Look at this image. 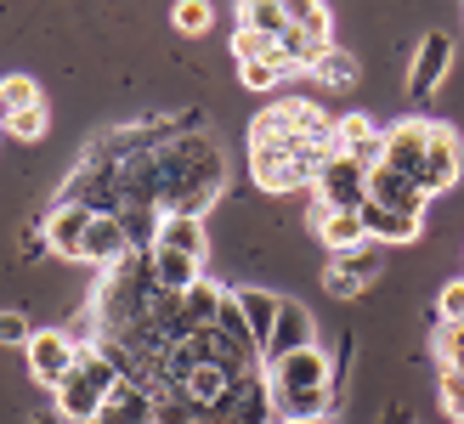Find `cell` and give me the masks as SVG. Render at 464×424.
<instances>
[{
    "mask_svg": "<svg viewBox=\"0 0 464 424\" xmlns=\"http://www.w3.org/2000/svg\"><path fill=\"white\" fill-rule=\"evenodd\" d=\"M153 164H159V209H165V216H198L204 221V209H210L227 187V164H221V148H216L210 130L159 141Z\"/></svg>",
    "mask_w": 464,
    "mask_h": 424,
    "instance_id": "6da1fadb",
    "label": "cell"
},
{
    "mask_svg": "<svg viewBox=\"0 0 464 424\" xmlns=\"http://www.w3.org/2000/svg\"><path fill=\"white\" fill-rule=\"evenodd\" d=\"M113 385H120V368H113L97 345H80L74 368L57 380V419L68 424H91L102 413V402L113 396Z\"/></svg>",
    "mask_w": 464,
    "mask_h": 424,
    "instance_id": "7a4b0ae2",
    "label": "cell"
},
{
    "mask_svg": "<svg viewBox=\"0 0 464 424\" xmlns=\"http://www.w3.org/2000/svg\"><path fill=\"white\" fill-rule=\"evenodd\" d=\"M385 272V244H357V249H340V255H329V266H323V283H329V294H340V300H352V294H362V289H374V277Z\"/></svg>",
    "mask_w": 464,
    "mask_h": 424,
    "instance_id": "3957f363",
    "label": "cell"
},
{
    "mask_svg": "<svg viewBox=\"0 0 464 424\" xmlns=\"http://www.w3.org/2000/svg\"><path fill=\"white\" fill-rule=\"evenodd\" d=\"M23 351H29V373H34V380L45 390H57V380L80 357V340H74V328H34V340Z\"/></svg>",
    "mask_w": 464,
    "mask_h": 424,
    "instance_id": "277c9868",
    "label": "cell"
},
{
    "mask_svg": "<svg viewBox=\"0 0 464 424\" xmlns=\"http://www.w3.org/2000/svg\"><path fill=\"white\" fill-rule=\"evenodd\" d=\"M317 198L329 204V209H362L368 204V164H357V159H345L340 148H334V159L317 170Z\"/></svg>",
    "mask_w": 464,
    "mask_h": 424,
    "instance_id": "5b68a950",
    "label": "cell"
},
{
    "mask_svg": "<svg viewBox=\"0 0 464 424\" xmlns=\"http://www.w3.org/2000/svg\"><path fill=\"white\" fill-rule=\"evenodd\" d=\"M266 402H272V424H312V419H329L334 413V385L289 390V385H272L266 380Z\"/></svg>",
    "mask_w": 464,
    "mask_h": 424,
    "instance_id": "8992f818",
    "label": "cell"
},
{
    "mask_svg": "<svg viewBox=\"0 0 464 424\" xmlns=\"http://www.w3.org/2000/svg\"><path fill=\"white\" fill-rule=\"evenodd\" d=\"M306 345H317V323H312V312H306L300 300H277V323H272V334H266V345H261V357L277 362V357H289V351H306Z\"/></svg>",
    "mask_w": 464,
    "mask_h": 424,
    "instance_id": "52a82bcc",
    "label": "cell"
},
{
    "mask_svg": "<svg viewBox=\"0 0 464 424\" xmlns=\"http://www.w3.org/2000/svg\"><path fill=\"white\" fill-rule=\"evenodd\" d=\"M459 164H464V153H459V136H453V125H430L425 170H420V187H425V198L448 193V187L459 181Z\"/></svg>",
    "mask_w": 464,
    "mask_h": 424,
    "instance_id": "ba28073f",
    "label": "cell"
},
{
    "mask_svg": "<svg viewBox=\"0 0 464 424\" xmlns=\"http://www.w3.org/2000/svg\"><path fill=\"white\" fill-rule=\"evenodd\" d=\"M448 68H453V40L448 34H425L420 52H413V68H408V97L425 102L430 91L448 80Z\"/></svg>",
    "mask_w": 464,
    "mask_h": 424,
    "instance_id": "9c48e42d",
    "label": "cell"
},
{
    "mask_svg": "<svg viewBox=\"0 0 464 424\" xmlns=\"http://www.w3.org/2000/svg\"><path fill=\"white\" fill-rule=\"evenodd\" d=\"M425 148H430V125H425V120H397V125L385 130V159H380V164H391V170H402V176L420 181Z\"/></svg>",
    "mask_w": 464,
    "mask_h": 424,
    "instance_id": "30bf717a",
    "label": "cell"
},
{
    "mask_svg": "<svg viewBox=\"0 0 464 424\" xmlns=\"http://www.w3.org/2000/svg\"><path fill=\"white\" fill-rule=\"evenodd\" d=\"M249 176L261 193H295V187H312V176L295 164L289 148H249Z\"/></svg>",
    "mask_w": 464,
    "mask_h": 424,
    "instance_id": "8fae6325",
    "label": "cell"
},
{
    "mask_svg": "<svg viewBox=\"0 0 464 424\" xmlns=\"http://www.w3.org/2000/svg\"><path fill=\"white\" fill-rule=\"evenodd\" d=\"M266 380H272V385H289V390H317V385H329V351H323V345L289 351V357L266 362Z\"/></svg>",
    "mask_w": 464,
    "mask_h": 424,
    "instance_id": "7c38bea8",
    "label": "cell"
},
{
    "mask_svg": "<svg viewBox=\"0 0 464 424\" xmlns=\"http://www.w3.org/2000/svg\"><path fill=\"white\" fill-rule=\"evenodd\" d=\"M125 255H130V238H125L120 216H91L85 238H80V261L97 266V272H108V266H120Z\"/></svg>",
    "mask_w": 464,
    "mask_h": 424,
    "instance_id": "4fadbf2b",
    "label": "cell"
},
{
    "mask_svg": "<svg viewBox=\"0 0 464 424\" xmlns=\"http://www.w3.org/2000/svg\"><path fill=\"white\" fill-rule=\"evenodd\" d=\"M368 198L385 204V209H408V216H425V187L402 176V170H391V164H374L368 170Z\"/></svg>",
    "mask_w": 464,
    "mask_h": 424,
    "instance_id": "5bb4252c",
    "label": "cell"
},
{
    "mask_svg": "<svg viewBox=\"0 0 464 424\" xmlns=\"http://www.w3.org/2000/svg\"><path fill=\"white\" fill-rule=\"evenodd\" d=\"M40 226H45V249L63 255V261H80V238L91 226V209L85 204H52V216H45Z\"/></svg>",
    "mask_w": 464,
    "mask_h": 424,
    "instance_id": "9a60e30c",
    "label": "cell"
},
{
    "mask_svg": "<svg viewBox=\"0 0 464 424\" xmlns=\"http://www.w3.org/2000/svg\"><path fill=\"white\" fill-rule=\"evenodd\" d=\"M312 232H317L323 244H329V255L368 244V232H362V216H357V209H329L323 198L312 204Z\"/></svg>",
    "mask_w": 464,
    "mask_h": 424,
    "instance_id": "2e32d148",
    "label": "cell"
},
{
    "mask_svg": "<svg viewBox=\"0 0 464 424\" xmlns=\"http://www.w3.org/2000/svg\"><path fill=\"white\" fill-rule=\"evenodd\" d=\"M357 216H362V232H368L374 244H413V238H420V226H425V216H408V209H385V204H374V198H368Z\"/></svg>",
    "mask_w": 464,
    "mask_h": 424,
    "instance_id": "e0dca14e",
    "label": "cell"
},
{
    "mask_svg": "<svg viewBox=\"0 0 464 424\" xmlns=\"http://www.w3.org/2000/svg\"><path fill=\"white\" fill-rule=\"evenodd\" d=\"M334 148H340L345 159H357V164H368V170H374V164L385 159V130H374L362 113H345V120L334 125Z\"/></svg>",
    "mask_w": 464,
    "mask_h": 424,
    "instance_id": "ac0fdd59",
    "label": "cell"
},
{
    "mask_svg": "<svg viewBox=\"0 0 464 424\" xmlns=\"http://www.w3.org/2000/svg\"><path fill=\"white\" fill-rule=\"evenodd\" d=\"M153 277L165 294H181L204 277V255H181V249H153Z\"/></svg>",
    "mask_w": 464,
    "mask_h": 424,
    "instance_id": "d6986e66",
    "label": "cell"
},
{
    "mask_svg": "<svg viewBox=\"0 0 464 424\" xmlns=\"http://www.w3.org/2000/svg\"><path fill=\"white\" fill-rule=\"evenodd\" d=\"M221 300H227V289H221L216 277H198L193 289H181V317H188V328H193V334H198V328H216Z\"/></svg>",
    "mask_w": 464,
    "mask_h": 424,
    "instance_id": "ffe728a7",
    "label": "cell"
},
{
    "mask_svg": "<svg viewBox=\"0 0 464 424\" xmlns=\"http://www.w3.org/2000/svg\"><path fill=\"white\" fill-rule=\"evenodd\" d=\"M232 294H238V312H244V323H249V334L266 345L272 323H277V300H284V294H272V289H232Z\"/></svg>",
    "mask_w": 464,
    "mask_h": 424,
    "instance_id": "44dd1931",
    "label": "cell"
},
{
    "mask_svg": "<svg viewBox=\"0 0 464 424\" xmlns=\"http://www.w3.org/2000/svg\"><path fill=\"white\" fill-rule=\"evenodd\" d=\"M204 221L198 216H165L159 221V244L153 249H181V255H204Z\"/></svg>",
    "mask_w": 464,
    "mask_h": 424,
    "instance_id": "7402d4cb",
    "label": "cell"
},
{
    "mask_svg": "<svg viewBox=\"0 0 464 424\" xmlns=\"http://www.w3.org/2000/svg\"><path fill=\"white\" fill-rule=\"evenodd\" d=\"M159 221H165V209H153V204H125L120 209V226H125L130 249H153L159 244Z\"/></svg>",
    "mask_w": 464,
    "mask_h": 424,
    "instance_id": "603a6c76",
    "label": "cell"
},
{
    "mask_svg": "<svg viewBox=\"0 0 464 424\" xmlns=\"http://www.w3.org/2000/svg\"><path fill=\"white\" fill-rule=\"evenodd\" d=\"M40 102L45 97H40V85L29 74H6V80H0V125L17 120V113H29V108H40Z\"/></svg>",
    "mask_w": 464,
    "mask_h": 424,
    "instance_id": "cb8c5ba5",
    "label": "cell"
},
{
    "mask_svg": "<svg viewBox=\"0 0 464 424\" xmlns=\"http://www.w3.org/2000/svg\"><path fill=\"white\" fill-rule=\"evenodd\" d=\"M238 29H255V34H284L289 29V17H284V6L277 0H238Z\"/></svg>",
    "mask_w": 464,
    "mask_h": 424,
    "instance_id": "d4e9b609",
    "label": "cell"
},
{
    "mask_svg": "<svg viewBox=\"0 0 464 424\" xmlns=\"http://www.w3.org/2000/svg\"><path fill=\"white\" fill-rule=\"evenodd\" d=\"M289 80V63L284 57H255V63H238V85L244 91H277V85H284Z\"/></svg>",
    "mask_w": 464,
    "mask_h": 424,
    "instance_id": "484cf974",
    "label": "cell"
},
{
    "mask_svg": "<svg viewBox=\"0 0 464 424\" xmlns=\"http://www.w3.org/2000/svg\"><path fill=\"white\" fill-rule=\"evenodd\" d=\"M312 74H317L323 85H357V57L340 52V45H329V52L312 63Z\"/></svg>",
    "mask_w": 464,
    "mask_h": 424,
    "instance_id": "4316f807",
    "label": "cell"
},
{
    "mask_svg": "<svg viewBox=\"0 0 464 424\" xmlns=\"http://www.w3.org/2000/svg\"><path fill=\"white\" fill-rule=\"evenodd\" d=\"M289 17V29H306V34H323L329 40V12H323V0H277Z\"/></svg>",
    "mask_w": 464,
    "mask_h": 424,
    "instance_id": "83f0119b",
    "label": "cell"
},
{
    "mask_svg": "<svg viewBox=\"0 0 464 424\" xmlns=\"http://www.w3.org/2000/svg\"><path fill=\"white\" fill-rule=\"evenodd\" d=\"M210 0H176V6H170V23H176V29L181 34H204V29H210Z\"/></svg>",
    "mask_w": 464,
    "mask_h": 424,
    "instance_id": "f1b7e54d",
    "label": "cell"
},
{
    "mask_svg": "<svg viewBox=\"0 0 464 424\" xmlns=\"http://www.w3.org/2000/svg\"><path fill=\"white\" fill-rule=\"evenodd\" d=\"M277 40L272 34H255V29H232V57L238 63H255V57H272Z\"/></svg>",
    "mask_w": 464,
    "mask_h": 424,
    "instance_id": "f546056e",
    "label": "cell"
},
{
    "mask_svg": "<svg viewBox=\"0 0 464 424\" xmlns=\"http://www.w3.org/2000/svg\"><path fill=\"white\" fill-rule=\"evenodd\" d=\"M45 125H52V108H29V113H17V120H6V125H0V130H12L17 141H40L45 136Z\"/></svg>",
    "mask_w": 464,
    "mask_h": 424,
    "instance_id": "4dcf8cb0",
    "label": "cell"
},
{
    "mask_svg": "<svg viewBox=\"0 0 464 424\" xmlns=\"http://www.w3.org/2000/svg\"><path fill=\"white\" fill-rule=\"evenodd\" d=\"M436 357H442V368H464V323H442V334H436Z\"/></svg>",
    "mask_w": 464,
    "mask_h": 424,
    "instance_id": "1f68e13d",
    "label": "cell"
},
{
    "mask_svg": "<svg viewBox=\"0 0 464 424\" xmlns=\"http://www.w3.org/2000/svg\"><path fill=\"white\" fill-rule=\"evenodd\" d=\"M34 340V323L23 312H0V345H29Z\"/></svg>",
    "mask_w": 464,
    "mask_h": 424,
    "instance_id": "d6a6232c",
    "label": "cell"
},
{
    "mask_svg": "<svg viewBox=\"0 0 464 424\" xmlns=\"http://www.w3.org/2000/svg\"><path fill=\"white\" fill-rule=\"evenodd\" d=\"M436 312H442V323H464V277H453L442 300H436Z\"/></svg>",
    "mask_w": 464,
    "mask_h": 424,
    "instance_id": "836d02e7",
    "label": "cell"
},
{
    "mask_svg": "<svg viewBox=\"0 0 464 424\" xmlns=\"http://www.w3.org/2000/svg\"><path fill=\"white\" fill-rule=\"evenodd\" d=\"M23 255H29V261H40V255H45V226H29V238H23Z\"/></svg>",
    "mask_w": 464,
    "mask_h": 424,
    "instance_id": "e575fe53",
    "label": "cell"
},
{
    "mask_svg": "<svg viewBox=\"0 0 464 424\" xmlns=\"http://www.w3.org/2000/svg\"><path fill=\"white\" fill-rule=\"evenodd\" d=\"M312 424H329V419H312Z\"/></svg>",
    "mask_w": 464,
    "mask_h": 424,
    "instance_id": "d590c367",
    "label": "cell"
},
{
    "mask_svg": "<svg viewBox=\"0 0 464 424\" xmlns=\"http://www.w3.org/2000/svg\"><path fill=\"white\" fill-rule=\"evenodd\" d=\"M459 424H464V419H459Z\"/></svg>",
    "mask_w": 464,
    "mask_h": 424,
    "instance_id": "8d00e7d4",
    "label": "cell"
}]
</instances>
